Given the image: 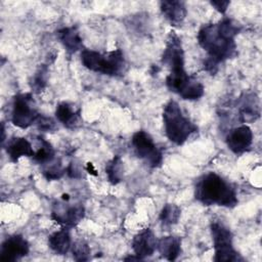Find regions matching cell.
Segmentation results:
<instances>
[{"mask_svg":"<svg viewBox=\"0 0 262 262\" xmlns=\"http://www.w3.org/2000/svg\"><path fill=\"white\" fill-rule=\"evenodd\" d=\"M81 61L88 70L112 77L122 76L127 71V63L121 49L100 53L84 48L81 51Z\"/></svg>","mask_w":262,"mask_h":262,"instance_id":"277c9868","label":"cell"},{"mask_svg":"<svg viewBox=\"0 0 262 262\" xmlns=\"http://www.w3.org/2000/svg\"><path fill=\"white\" fill-rule=\"evenodd\" d=\"M47 84V67L42 66L34 75L33 82H32V88L36 92L42 91Z\"/></svg>","mask_w":262,"mask_h":262,"instance_id":"d4e9b609","label":"cell"},{"mask_svg":"<svg viewBox=\"0 0 262 262\" xmlns=\"http://www.w3.org/2000/svg\"><path fill=\"white\" fill-rule=\"evenodd\" d=\"M162 62L167 66L169 70L184 67V52L181 40L174 31H171L167 37Z\"/></svg>","mask_w":262,"mask_h":262,"instance_id":"8fae6325","label":"cell"},{"mask_svg":"<svg viewBox=\"0 0 262 262\" xmlns=\"http://www.w3.org/2000/svg\"><path fill=\"white\" fill-rule=\"evenodd\" d=\"M6 152L12 162H17L21 157H33L35 151L31 142L25 137H13L11 138L6 147Z\"/></svg>","mask_w":262,"mask_h":262,"instance_id":"e0dca14e","label":"cell"},{"mask_svg":"<svg viewBox=\"0 0 262 262\" xmlns=\"http://www.w3.org/2000/svg\"><path fill=\"white\" fill-rule=\"evenodd\" d=\"M136 156L148 167L159 168L163 163L162 151L154 142L152 137L145 131L140 130L133 134L131 139Z\"/></svg>","mask_w":262,"mask_h":262,"instance_id":"52a82bcc","label":"cell"},{"mask_svg":"<svg viewBox=\"0 0 262 262\" xmlns=\"http://www.w3.org/2000/svg\"><path fill=\"white\" fill-rule=\"evenodd\" d=\"M35 124L37 125L39 130L44 131V132H53L56 129L55 122L51 118L43 116L41 114H39Z\"/></svg>","mask_w":262,"mask_h":262,"instance_id":"484cf974","label":"cell"},{"mask_svg":"<svg viewBox=\"0 0 262 262\" xmlns=\"http://www.w3.org/2000/svg\"><path fill=\"white\" fill-rule=\"evenodd\" d=\"M55 116L67 128H76L81 123V110L66 101L56 105Z\"/></svg>","mask_w":262,"mask_h":262,"instance_id":"9a60e30c","label":"cell"},{"mask_svg":"<svg viewBox=\"0 0 262 262\" xmlns=\"http://www.w3.org/2000/svg\"><path fill=\"white\" fill-rule=\"evenodd\" d=\"M30 246L27 239L20 234H14L7 237L0 250V261L14 262L29 254Z\"/></svg>","mask_w":262,"mask_h":262,"instance_id":"9c48e42d","label":"cell"},{"mask_svg":"<svg viewBox=\"0 0 262 262\" xmlns=\"http://www.w3.org/2000/svg\"><path fill=\"white\" fill-rule=\"evenodd\" d=\"M49 248L58 255H64L72 247L69 228L62 227L60 230L52 233L48 238Z\"/></svg>","mask_w":262,"mask_h":262,"instance_id":"d6986e66","label":"cell"},{"mask_svg":"<svg viewBox=\"0 0 262 262\" xmlns=\"http://www.w3.org/2000/svg\"><path fill=\"white\" fill-rule=\"evenodd\" d=\"M163 122L166 136L176 145L183 144L198 132V126L183 115L181 107L175 100H170L165 105Z\"/></svg>","mask_w":262,"mask_h":262,"instance_id":"3957f363","label":"cell"},{"mask_svg":"<svg viewBox=\"0 0 262 262\" xmlns=\"http://www.w3.org/2000/svg\"><path fill=\"white\" fill-rule=\"evenodd\" d=\"M252 142L253 132L247 125H242L232 129L226 136V144L228 148L236 155L247 151L252 145Z\"/></svg>","mask_w":262,"mask_h":262,"instance_id":"7c38bea8","label":"cell"},{"mask_svg":"<svg viewBox=\"0 0 262 262\" xmlns=\"http://www.w3.org/2000/svg\"><path fill=\"white\" fill-rule=\"evenodd\" d=\"M168 89L186 100H195L204 95V86L194 78L188 76L184 67L170 70L166 77Z\"/></svg>","mask_w":262,"mask_h":262,"instance_id":"5b68a950","label":"cell"},{"mask_svg":"<svg viewBox=\"0 0 262 262\" xmlns=\"http://www.w3.org/2000/svg\"><path fill=\"white\" fill-rule=\"evenodd\" d=\"M210 3H211V5H212L213 7H215V9L218 10L220 13H224V12L226 11L228 5L230 4V2L227 1V0H218V1L214 0V1H211Z\"/></svg>","mask_w":262,"mask_h":262,"instance_id":"4316f807","label":"cell"},{"mask_svg":"<svg viewBox=\"0 0 262 262\" xmlns=\"http://www.w3.org/2000/svg\"><path fill=\"white\" fill-rule=\"evenodd\" d=\"M211 234L215 250L214 260L217 262H236L244 259L234 250L232 233L223 223L215 221L211 224Z\"/></svg>","mask_w":262,"mask_h":262,"instance_id":"8992f818","label":"cell"},{"mask_svg":"<svg viewBox=\"0 0 262 262\" xmlns=\"http://www.w3.org/2000/svg\"><path fill=\"white\" fill-rule=\"evenodd\" d=\"M195 199L205 206H222L233 208L237 205L235 189L216 173L203 175L195 184Z\"/></svg>","mask_w":262,"mask_h":262,"instance_id":"7a4b0ae2","label":"cell"},{"mask_svg":"<svg viewBox=\"0 0 262 262\" xmlns=\"http://www.w3.org/2000/svg\"><path fill=\"white\" fill-rule=\"evenodd\" d=\"M163 15L173 26H180L186 16V7L183 1L165 0L160 2Z\"/></svg>","mask_w":262,"mask_h":262,"instance_id":"5bb4252c","label":"cell"},{"mask_svg":"<svg viewBox=\"0 0 262 262\" xmlns=\"http://www.w3.org/2000/svg\"><path fill=\"white\" fill-rule=\"evenodd\" d=\"M86 169H87V171H88L90 174H92V175H94V176H96V175H97V173H96V170L94 169V167H93L92 163H87Z\"/></svg>","mask_w":262,"mask_h":262,"instance_id":"83f0119b","label":"cell"},{"mask_svg":"<svg viewBox=\"0 0 262 262\" xmlns=\"http://www.w3.org/2000/svg\"><path fill=\"white\" fill-rule=\"evenodd\" d=\"M157 250L165 259L174 261L181 252V239L172 235L164 236L158 241Z\"/></svg>","mask_w":262,"mask_h":262,"instance_id":"ac0fdd59","label":"cell"},{"mask_svg":"<svg viewBox=\"0 0 262 262\" xmlns=\"http://www.w3.org/2000/svg\"><path fill=\"white\" fill-rule=\"evenodd\" d=\"M39 113L32 94L21 93L14 96L11 114V122L14 126L27 129L36 122Z\"/></svg>","mask_w":262,"mask_h":262,"instance_id":"ba28073f","label":"cell"},{"mask_svg":"<svg viewBox=\"0 0 262 262\" xmlns=\"http://www.w3.org/2000/svg\"><path fill=\"white\" fill-rule=\"evenodd\" d=\"M105 174L108 181L114 185L122 181L124 176V166L119 156H115L111 161L107 162L105 165Z\"/></svg>","mask_w":262,"mask_h":262,"instance_id":"ffe728a7","label":"cell"},{"mask_svg":"<svg viewBox=\"0 0 262 262\" xmlns=\"http://www.w3.org/2000/svg\"><path fill=\"white\" fill-rule=\"evenodd\" d=\"M181 210L180 208L175 204H166L161 213H160V221L165 226H171L178 222L180 218Z\"/></svg>","mask_w":262,"mask_h":262,"instance_id":"44dd1931","label":"cell"},{"mask_svg":"<svg viewBox=\"0 0 262 262\" xmlns=\"http://www.w3.org/2000/svg\"><path fill=\"white\" fill-rule=\"evenodd\" d=\"M56 36L64 47V49L71 54L78 50H83V42L79 31L76 27H66L57 31Z\"/></svg>","mask_w":262,"mask_h":262,"instance_id":"2e32d148","label":"cell"},{"mask_svg":"<svg viewBox=\"0 0 262 262\" xmlns=\"http://www.w3.org/2000/svg\"><path fill=\"white\" fill-rule=\"evenodd\" d=\"M241 26L232 19L224 17L217 24L204 25L198 33L200 46L208 52L204 68L210 74H215L218 64L226 59L236 56L234 37L239 33Z\"/></svg>","mask_w":262,"mask_h":262,"instance_id":"6da1fadb","label":"cell"},{"mask_svg":"<svg viewBox=\"0 0 262 262\" xmlns=\"http://www.w3.org/2000/svg\"><path fill=\"white\" fill-rule=\"evenodd\" d=\"M68 202L56 204L52 210L51 218L63 227L71 228L76 226L83 219L85 210L80 205L70 206Z\"/></svg>","mask_w":262,"mask_h":262,"instance_id":"30bf717a","label":"cell"},{"mask_svg":"<svg viewBox=\"0 0 262 262\" xmlns=\"http://www.w3.org/2000/svg\"><path fill=\"white\" fill-rule=\"evenodd\" d=\"M39 139L41 141V145L39 146L37 151H35V154L32 158L37 163L45 165L54 160L55 152H54V148L48 141L44 140L43 138H39Z\"/></svg>","mask_w":262,"mask_h":262,"instance_id":"7402d4cb","label":"cell"},{"mask_svg":"<svg viewBox=\"0 0 262 262\" xmlns=\"http://www.w3.org/2000/svg\"><path fill=\"white\" fill-rule=\"evenodd\" d=\"M158 239L149 228H144L138 232L132 239V248L135 256L141 260L151 256L157 250Z\"/></svg>","mask_w":262,"mask_h":262,"instance_id":"4fadbf2b","label":"cell"},{"mask_svg":"<svg viewBox=\"0 0 262 262\" xmlns=\"http://www.w3.org/2000/svg\"><path fill=\"white\" fill-rule=\"evenodd\" d=\"M73 257L76 261H87L90 258V248L83 241H77L71 247Z\"/></svg>","mask_w":262,"mask_h":262,"instance_id":"603a6c76","label":"cell"},{"mask_svg":"<svg viewBox=\"0 0 262 262\" xmlns=\"http://www.w3.org/2000/svg\"><path fill=\"white\" fill-rule=\"evenodd\" d=\"M64 173V170L62 169L59 162L51 161L47 164H45V167L43 169V175L48 180H57L59 179Z\"/></svg>","mask_w":262,"mask_h":262,"instance_id":"cb8c5ba5","label":"cell"}]
</instances>
